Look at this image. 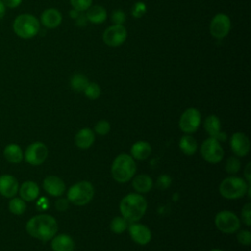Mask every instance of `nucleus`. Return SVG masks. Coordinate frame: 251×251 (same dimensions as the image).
Here are the masks:
<instances>
[{
  "label": "nucleus",
  "mask_w": 251,
  "mask_h": 251,
  "mask_svg": "<svg viewBox=\"0 0 251 251\" xmlns=\"http://www.w3.org/2000/svg\"><path fill=\"white\" fill-rule=\"evenodd\" d=\"M25 229L32 237L47 241L55 236L58 230V225L54 217L47 214H41L28 220L25 225Z\"/></svg>",
  "instance_id": "f257e3e1"
},
{
  "label": "nucleus",
  "mask_w": 251,
  "mask_h": 251,
  "mask_svg": "<svg viewBox=\"0 0 251 251\" xmlns=\"http://www.w3.org/2000/svg\"><path fill=\"white\" fill-rule=\"evenodd\" d=\"M147 202L139 193H130L126 195L120 203L122 216L130 223L139 221L145 214Z\"/></svg>",
  "instance_id": "f03ea898"
},
{
  "label": "nucleus",
  "mask_w": 251,
  "mask_h": 251,
  "mask_svg": "<svg viewBox=\"0 0 251 251\" xmlns=\"http://www.w3.org/2000/svg\"><path fill=\"white\" fill-rule=\"evenodd\" d=\"M136 172L133 158L127 154H120L114 160L111 168L112 176L118 182H126L132 178Z\"/></svg>",
  "instance_id": "7ed1b4c3"
},
{
  "label": "nucleus",
  "mask_w": 251,
  "mask_h": 251,
  "mask_svg": "<svg viewBox=\"0 0 251 251\" xmlns=\"http://www.w3.org/2000/svg\"><path fill=\"white\" fill-rule=\"evenodd\" d=\"M13 30L20 38L29 39L39 32L40 23L38 19L31 14H21L14 20Z\"/></svg>",
  "instance_id": "20e7f679"
},
{
  "label": "nucleus",
  "mask_w": 251,
  "mask_h": 251,
  "mask_svg": "<svg viewBox=\"0 0 251 251\" xmlns=\"http://www.w3.org/2000/svg\"><path fill=\"white\" fill-rule=\"evenodd\" d=\"M250 184L243 178L237 176H229L225 178L219 187L220 193L226 199H237L245 195Z\"/></svg>",
  "instance_id": "39448f33"
},
{
  "label": "nucleus",
  "mask_w": 251,
  "mask_h": 251,
  "mask_svg": "<svg viewBox=\"0 0 251 251\" xmlns=\"http://www.w3.org/2000/svg\"><path fill=\"white\" fill-rule=\"evenodd\" d=\"M68 200L77 206H82L90 202L94 196L93 185L89 181H79L74 184L68 191Z\"/></svg>",
  "instance_id": "423d86ee"
},
{
  "label": "nucleus",
  "mask_w": 251,
  "mask_h": 251,
  "mask_svg": "<svg viewBox=\"0 0 251 251\" xmlns=\"http://www.w3.org/2000/svg\"><path fill=\"white\" fill-rule=\"evenodd\" d=\"M200 153L205 161L212 164L219 163L224 158V149L220 141L214 137H209L203 141Z\"/></svg>",
  "instance_id": "0eeeda50"
},
{
  "label": "nucleus",
  "mask_w": 251,
  "mask_h": 251,
  "mask_svg": "<svg viewBox=\"0 0 251 251\" xmlns=\"http://www.w3.org/2000/svg\"><path fill=\"white\" fill-rule=\"evenodd\" d=\"M215 224L217 228L224 233H234L240 227L238 217L230 211H221L216 215Z\"/></svg>",
  "instance_id": "6e6552de"
},
{
  "label": "nucleus",
  "mask_w": 251,
  "mask_h": 251,
  "mask_svg": "<svg viewBox=\"0 0 251 251\" xmlns=\"http://www.w3.org/2000/svg\"><path fill=\"white\" fill-rule=\"evenodd\" d=\"M48 156L47 146L40 141L33 142L29 144L25 152V160L33 166L41 165Z\"/></svg>",
  "instance_id": "1a4fd4ad"
},
{
  "label": "nucleus",
  "mask_w": 251,
  "mask_h": 251,
  "mask_svg": "<svg viewBox=\"0 0 251 251\" xmlns=\"http://www.w3.org/2000/svg\"><path fill=\"white\" fill-rule=\"evenodd\" d=\"M127 37V31L123 25H113L107 27L103 33V41L110 47L122 45Z\"/></svg>",
  "instance_id": "9d476101"
},
{
  "label": "nucleus",
  "mask_w": 251,
  "mask_h": 251,
  "mask_svg": "<svg viewBox=\"0 0 251 251\" xmlns=\"http://www.w3.org/2000/svg\"><path fill=\"white\" fill-rule=\"evenodd\" d=\"M200 122V112L195 108H188L182 113L179 119V127L183 132L192 133L197 130Z\"/></svg>",
  "instance_id": "9b49d317"
},
{
  "label": "nucleus",
  "mask_w": 251,
  "mask_h": 251,
  "mask_svg": "<svg viewBox=\"0 0 251 251\" xmlns=\"http://www.w3.org/2000/svg\"><path fill=\"white\" fill-rule=\"evenodd\" d=\"M230 30V19L224 13L217 14L210 23V33L218 39L224 38Z\"/></svg>",
  "instance_id": "f8f14e48"
},
{
  "label": "nucleus",
  "mask_w": 251,
  "mask_h": 251,
  "mask_svg": "<svg viewBox=\"0 0 251 251\" xmlns=\"http://www.w3.org/2000/svg\"><path fill=\"white\" fill-rule=\"evenodd\" d=\"M230 147L232 152L238 156L243 157L249 153L250 141L246 134L242 132H235L230 138Z\"/></svg>",
  "instance_id": "ddd939ff"
},
{
  "label": "nucleus",
  "mask_w": 251,
  "mask_h": 251,
  "mask_svg": "<svg viewBox=\"0 0 251 251\" xmlns=\"http://www.w3.org/2000/svg\"><path fill=\"white\" fill-rule=\"evenodd\" d=\"M128 232L134 242L140 245H145L151 240V231L150 229L141 224L132 223L128 226Z\"/></svg>",
  "instance_id": "4468645a"
},
{
  "label": "nucleus",
  "mask_w": 251,
  "mask_h": 251,
  "mask_svg": "<svg viewBox=\"0 0 251 251\" xmlns=\"http://www.w3.org/2000/svg\"><path fill=\"white\" fill-rule=\"evenodd\" d=\"M204 127L210 137H214L219 141H225L226 139V134L221 131V122L217 116H208L204 122Z\"/></svg>",
  "instance_id": "2eb2a0df"
},
{
  "label": "nucleus",
  "mask_w": 251,
  "mask_h": 251,
  "mask_svg": "<svg viewBox=\"0 0 251 251\" xmlns=\"http://www.w3.org/2000/svg\"><path fill=\"white\" fill-rule=\"evenodd\" d=\"M19 191V182L11 175L0 176V194L7 198L14 197Z\"/></svg>",
  "instance_id": "dca6fc26"
},
{
  "label": "nucleus",
  "mask_w": 251,
  "mask_h": 251,
  "mask_svg": "<svg viewBox=\"0 0 251 251\" xmlns=\"http://www.w3.org/2000/svg\"><path fill=\"white\" fill-rule=\"evenodd\" d=\"M44 190L52 196H60L65 191V182L59 176H48L43 180Z\"/></svg>",
  "instance_id": "f3484780"
},
{
  "label": "nucleus",
  "mask_w": 251,
  "mask_h": 251,
  "mask_svg": "<svg viewBox=\"0 0 251 251\" xmlns=\"http://www.w3.org/2000/svg\"><path fill=\"white\" fill-rule=\"evenodd\" d=\"M62 23V14L54 8L46 9L40 16V24L47 28H55Z\"/></svg>",
  "instance_id": "a211bd4d"
},
{
  "label": "nucleus",
  "mask_w": 251,
  "mask_h": 251,
  "mask_svg": "<svg viewBox=\"0 0 251 251\" xmlns=\"http://www.w3.org/2000/svg\"><path fill=\"white\" fill-rule=\"evenodd\" d=\"M19 193L23 200L30 202L37 198V196L39 194V187L36 184V182L27 180L21 184V186L19 188Z\"/></svg>",
  "instance_id": "6ab92c4d"
},
{
  "label": "nucleus",
  "mask_w": 251,
  "mask_h": 251,
  "mask_svg": "<svg viewBox=\"0 0 251 251\" xmlns=\"http://www.w3.org/2000/svg\"><path fill=\"white\" fill-rule=\"evenodd\" d=\"M53 251H74L75 242L68 234H59L54 236L51 241Z\"/></svg>",
  "instance_id": "aec40b11"
},
{
  "label": "nucleus",
  "mask_w": 251,
  "mask_h": 251,
  "mask_svg": "<svg viewBox=\"0 0 251 251\" xmlns=\"http://www.w3.org/2000/svg\"><path fill=\"white\" fill-rule=\"evenodd\" d=\"M95 140V136H94V132L92 129L88 128V127H84L81 128L75 137V145L81 149H86L89 148L93 142Z\"/></svg>",
  "instance_id": "412c9836"
},
{
  "label": "nucleus",
  "mask_w": 251,
  "mask_h": 251,
  "mask_svg": "<svg viewBox=\"0 0 251 251\" xmlns=\"http://www.w3.org/2000/svg\"><path fill=\"white\" fill-rule=\"evenodd\" d=\"M151 151V145L146 141H137L130 148L131 157L139 161L146 160L150 156Z\"/></svg>",
  "instance_id": "4be33fe9"
},
{
  "label": "nucleus",
  "mask_w": 251,
  "mask_h": 251,
  "mask_svg": "<svg viewBox=\"0 0 251 251\" xmlns=\"http://www.w3.org/2000/svg\"><path fill=\"white\" fill-rule=\"evenodd\" d=\"M85 17L90 23L98 25V24H102L103 22L106 21L107 12H106L105 8H103L102 6L94 5V6H90L86 10Z\"/></svg>",
  "instance_id": "5701e85b"
},
{
  "label": "nucleus",
  "mask_w": 251,
  "mask_h": 251,
  "mask_svg": "<svg viewBox=\"0 0 251 251\" xmlns=\"http://www.w3.org/2000/svg\"><path fill=\"white\" fill-rule=\"evenodd\" d=\"M3 155L5 159L10 163H21L24 158V153L22 148L16 143L8 144L3 151Z\"/></svg>",
  "instance_id": "b1692460"
},
{
  "label": "nucleus",
  "mask_w": 251,
  "mask_h": 251,
  "mask_svg": "<svg viewBox=\"0 0 251 251\" xmlns=\"http://www.w3.org/2000/svg\"><path fill=\"white\" fill-rule=\"evenodd\" d=\"M153 186L152 178L147 175H138L133 177L132 187L139 193L148 192Z\"/></svg>",
  "instance_id": "393cba45"
},
{
  "label": "nucleus",
  "mask_w": 251,
  "mask_h": 251,
  "mask_svg": "<svg viewBox=\"0 0 251 251\" xmlns=\"http://www.w3.org/2000/svg\"><path fill=\"white\" fill-rule=\"evenodd\" d=\"M179 148L185 155L191 156L197 150V141L193 136L183 135L179 140Z\"/></svg>",
  "instance_id": "a878e982"
},
{
  "label": "nucleus",
  "mask_w": 251,
  "mask_h": 251,
  "mask_svg": "<svg viewBox=\"0 0 251 251\" xmlns=\"http://www.w3.org/2000/svg\"><path fill=\"white\" fill-rule=\"evenodd\" d=\"M26 209V205H25V201L23 200L22 198H12L9 202V211L17 216H21L25 212Z\"/></svg>",
  "instance_id": "bb28decb"
},
{
  "label": "nucleus",
  "mask_w": 251,
  "mask_h": 251,
  "mask_svg": "<svg viewBox=\"0 0 251 251\" xmlns=\"http://www.w3.org/2000/svg\"><path fill=\"white\" fill-rule=\"evenodd\" d=\"M88 83L87 77L82 74H75L71 78V86L75 91H83Z\"/></svg>",
  "instance_id": "cd10ccee"
},
{
  "label": "nucleus",
  "mask_w": 251,
  "mask_h": 251,
  "mask_svg": "<svg viewBox=\"0 0 251 251\" xmlns=\"http://www.w3.org/2000/svg\"><path fill=\"white\" fill-rule=\"evenodd\" d=\"M110 227L113 232L122 233L127 227V221L124 217H115L110 224Z\"/></svg>",
  "instance_id": "c85d7f7f"
},
{
  "label": "nucleus",
  "mask_w": 251,
  "mask_h": 251,
  "mask_svg": "<svg viewBox=\"0 0 251 251\" xmlns=\"http://www.w3.org/2000/svg\"><path fill=\"white\" fill-rule=\"evenodd\" d=\"M83 92H84L85 96L88 97L89 99H96L101 94V88L97 83L89 82L87 84V86L85 87V89L83 90Z\"/></svg>",
  "instance_id": "c756f323"
},
{
  "label": "nucleus",
  "mask_w": 251,
  "mask_h": 251,
  "mask_svg": "<svg viewBox=\"0 0 251 251\" xmlns=\"http://www.w3.org/2000/svg\"><path fill=\"white\" fill-rule=\"evenodd\" d=\"M73 8L78 12L86 11L90 6H92V0H70Z\"/></svg>",
  "instance_id": "7c9ffc66"
},
{
  "label": "nucleus",
  "mask_w": 251,
  "mask_h": 251,
  "mask_svg": "<svg viewBox=\"0 0 251 251\" xmlns=\"http://www.w3.org/2000/svg\"><path fill=\"white\" fill-rule=\"evenodd\" d=\"M240 161L235 157H231L226 163V171L229 174H235L240 170Z\"/></svg>",
  "instance_id": "2f4dec72"
},
{
  "label": "nucleus",
  "mask_w": 251,
  "mask_h": 251,
  "mask_svg": "<svg viewBox=\"0 0 251 251\" xmlns=\"http://www.w3.org/2000/svg\"><path fill=\"white\" fill-rule=\"evenodd\" d=\"M110 128H111V126L109 122L106 120H101L97 122V124L94 126L95 132L98 133L99 135H106L110 131Z\"/></svg>",
  "instance_id": "473e14b6"
},
{
  "label": "nucleus",
  "mask_w": 251,
  "mask_h": 251,
  "mask_svg": "<svg viewBox=\"0 0 251 251\" xmlns=\"http://www.w3.org/2000/svg\"><path fill=\"white\" fill-rule=\"evenodd\" d=\"M146 13V5L143 2H136L131 9V15L136 18L139 19L141 17L144 16V14Z\"/></svg>",
  "instance_id": "72a5a7b5"
},
{
  "label": "nucleus",
  "mask_w": 251,
  "mask_h": 251,
  "mask_svg": "<svg viewBox=\"0 0 251 251\" xmlns=\"http://www.w3.org/2000/svg\"><path fill=\"white\" fill-rule=\"evenodd\" d=\"M237 240L242 245H249L251 243V233L247 229L240 230L237 233Z\"/></svg>",
  "instance_id": "f704fd0d"
},
{
  "label": "nucleus",
  "mask_w": 251,
  "mask_h": 251,
  "mask_svg": "<svg viewBox=\"0 0 251 251\" xmlns=\"http://www.w3.org/2000/svg\"><path fill=\"white\" fill-rule=\"evenodd\" d=\"M241 217L246 226L251 225V204L246 203L241 211Z\"/></svg>",
  "instance_id": "c9c22d12"
},
{
  "label": "nucleus",
  "mask_w": 251,
  "mask_h": 251,
  "mask_svg": "<svg viewBox=\"0 0 251 251\" xmlns=\"http://www.w3.org/2000/svg\"><path fill=\"white\" fill-rule=\"evenodd\" d=\"M172 182V178L170 177V176L168 175H162L158 177V180H157V186L160 188V189H166L170 186Z\"/></svg>",
  "instance_id": "e433bc0d"
},
{
  "label": "nucleus",
  "mask_w": 251,
  "mask_h": 251,
  "mask_svg": "<svg viewBox=\"0 0 251 251\" xmlns=\"http://www.w3.org/2000/svg\"><path fill=\"white\" fill-rule=\"evenodd\" d=\"M112 21L115 25H123L126 21V15L122 10H116L112 14Z\"/></svg>",
  "instance_id": "4c0bfd02"
},
{
  "label": "nucleus",
  "mask_w": 251,
  "mask_h": 251,
  "mask_svg": "<svg viewBox=\"0 0 251 251\" xmlns=\"http://www.w3.org/2000/svg\"><path fill=\"white\" fill-rule=\"evenodd\" d=\"M55 206L58 211H66L69 207V200L65 198H60L56 201Z\"/></svg>",
  "instance_id": "58836bf2"
},
{
  "label": "nucleus",
  "mask_w": 251,
  "mask_h": 251,
  "mask_svg": "<svg viewBox=\"0 0 251 251\" xmlns=\"http://www.w3.org/2000/svg\"><path fill=\"white\" fill-rule=\"evenodd\" d=\"M22 1L23 0H2L5 7L10 8V9H15V8L19 7L21 5Z\"/></svg>",
  "instance_id": "ea45409f"
},
{
  "label": "nucleus",
  "mask_w": 251,
  "mask_h": 251,
  "mask_svg": "<svg viewBox=\"0 0 251 251\" xmlns=\"http://www.w3.org/2000/svg\"><path fill=\"white\" fill-rule=\"evenodd\" d=\"M243 174H244V176H245V178L247 180V183L250 184V176H251V164L250 163H248L246 165Z\"/></svg>",
  "instance_id": "a19ab883"
},
{
  "label": "nucleus",
  "mask_w": 251,
  "mask_h": 251,
  "mask_svg": "<svg viewBox=\"0 0 251 251\" xmlns=\"http://www.w3.org/2000/svg\"><path fill=\"white\" fill-rule=\"evenodd\" d=\"M5 14H6V7L2 2V0H0V20L5 16Z\"/></svg>",
  "instance_id": "79ce46f5"
},
{
  "label": "nucleus",
  "mask_w": 251,
  "mask_h": 251,
  "mask_svg": "<svg viewBox=\"0 0 251 251\" xmlns=\"http://www.w3.org/2000/svg\"><path fill=\"white\" fill-rule=\"evenodd\" d=\"M78 13H79L78 11H76V10L74 9V10H72V11L70 12V16H71L72 18H74V19H76V18L79 16Z\"/></svg>",
  "instance_id": "37998d69"
},
{
  "label": "nucleus",
  "mask_w": 251,
  "mask_h": 251,
  "mask_svg": "<svg viewBox=\"0 0 251 251\" xmlns=\"http://www.w3.org/2000/svg\"><path fill=\"white\" fill-rule=\"evenodd\" d=\"M210 251H223V250H221V249H212Z\"/></svg>",
  "instance_id": "c03bdc74"
}]
</instances>
